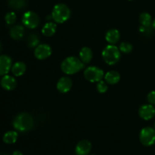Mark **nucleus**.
Returning a JSON list of instances; mask_svg holds the SVG:
<instances>
[{
    "label": "nucleus",
    "instance_id": "obj_3",
    "mask_svg": "<svg viewBox=\"0 0 155 155\" xmlns=\"http://www.w3.org/2000/svg\"><path fill=\"white\" fill-rule=\"evenodd\" d=\"M51 17L54 21L58 24H63L68 21L71 17V10L64 4H57L53 8Z\"/></svg>",
    "mask_w": 155,
    "mask_h": 155
},
{
    "label": "nucleus",
    "instance_id": "obj_18",
    "mask_svg": "<svg viewBox=\"0 0 155 155\" xmlns=\"http://www.w3.org/2000/svg\"><path fill=\"white\" fill-rule=\"evenodd\" d=\"M27 67L24 62L18 61L14 64L12 67V72L15 77H21L26 72Z\"/></svg>",
    "mask_w": 155,
    "mask_h": 155
},
{
    "label": "nucleus",
    "instance_id": "obj_1",
    "mask_svg": "<svg viewBox=\"0 0 155 155\" xmlns=\"http://www.w3.org/2000/svg\"><path fill=\"white\" fill-rule=\"evenodd\" d=\"M84 63L75 56H70L64 59L61 64V69L67 75H73L80 72L84 68Z\"/></svg>",
    "mask_w": 155,
    "mask_h": 155
},
{
    "label": "nucleus",
    "instance_id": "obj_26",
    "mask_svg": "<svg viewBox=\"0 0 155 155\" xmlns=\"http://www.w3.org/2000/svg\"><path fill=\"white\" fill-rule=\"evenodd\" d=\"M96 89L98 90V92H100V93H104V92H107V89H108V86H107L106 81H103L101 80L97 83Z\"/></svg>",
    "mask_w": 155,
    "mask_h": 155
},
{
    "label": "nucleus",
    "instance_id": "obj_31",
    "mask_svg": "<svg viewBox=\"0 0 155 155\" xmlns=\"http://www.w3.org/2000/svg\"><path fill=\"white\" fill-rule=\"evenodd\" d=\"M154 130H155V124H154Z\"/></svg>",
    "mask_w": 155,
    "mask_h": 155
},
{
    "label": "nucleus",
    "instance_id": "obj_13",
    "mask_svg": "<svg viewBox=\"0 0 155 155\" xmlns=\"http://www.w3.org/2000/svg\"><path fill=\"white\" fill-rule=\"evenodd\" d=\"M92 149V144L88 140H82L76 146V154L77 155H88Z\"/></svg>",
    "mask_w": 155,
    "mask_h": 155
},
{
    "label": "nucleus",
    "instance_id": "obj_29",
    "mask_svg": "<svg viewBox=\"0 0 155 155\" xmlns=\"http://www.w3.org/2000/svg\"><path fill=\"white\" fill-rule=\"evenodd\" d=\"M152 27H153V28L155 30V19L153 21V22H152Z\"/></svg>",
    "mask_w": 155,
    "mask_h": 155
},
{
    "label": "nucleus",
    "instance_id": "obj_27",
    "mask_svg": "<svg viewBox=\"0 0 155 155\" xmlns=\"http://www.w3.org/2000/svg\"><path fill=\"white\" fill-rule=\"evenodd\" d=\"M147 100L149 102V104L155 105V91H151L148 94Z\"/></svg>",
    "mask_w": 155,
    "mask_h": 155
},
{
    "label": "nucleus",
    "instance_id": "obj_22",
    "mask_svg": "<svg viewBox=\"0 0 155 155\" xmlns=\"http://www.w3.org/2000/svg\"><path fill=\"white\" fill-rule=\"evenodd\" d=\"M39 39L36 34H30L27 38V44L30 48H36L39 45Z\"/></svg>",
    "mask_w": 155,
    "mask_h": 155
},
{
    "label": "nucleus",
    "instance_id": "obj_28",
    "mask_svg": "<svg viewBox=\"0 0 155 155\" xmlns=\"http://www.w3.org/2000/svg\"><path fill=\"white\" fill-rule=\"evenodd\" d=\"M12 155H23V154L20 151H14Z\"/></svg>",
    "mask_w": 155,
    "mask_h": 155
},
{
    "label": "nucleus",
    "instance_id": "obj_11",
    "mask_svg": "<svg viewBox=\"0 0 155 155\" xmlns=\"http://www.w3.org/2000/svg\"><path fill=\"white\" fill-rule=\"evenodd\" d=\"M72 86V80L68 77H63L58 81L57 89L61 93H67L71 90Z\"/></svg>",
    "mask_w": 155,
    "mask_h": 155
},
{
    "label": "nucleus",
    "instance_id": "obj_19",
    "mask_svg": "<svg viewBox=\"0 0 155 155\" xmlns=\"http://www.w3.org/2000/svg\"><path fill=\"white\" fill-rule=\"evenodd\" d=\"M57 25L53 22H48L43 26L42 29V33L45 36H52L55 33Z\"/></svg>",
    "mask_w": 155,
    "mask_h": 155
},
{
    "label": "nucleus",
    "instance_id": "obj_17",
    "mask_svg": "<svg viewBox=\"0 0 155 155\" xmlns=\"http://www.w3.org/2000/svg\"><path fill=\"white\" fill-rule=\"evenodd\" d=\"M104 80L110 85L117 84L120 80V74L117 71H110L104 75Z\"/></svg>",
    "mask_w": 155,
    "mask_h": 155
},
{
    "label": "nucleus",
    "instance_id": "obj_6",
    "mask_svg": "<svg viewBox=\"0 0 155 155\" xmlns=\"http://www.w3.org/2000/svg\"><path fill=\"white\" fill-rule=\"evenodd\" d=\"M139 140L145 146H151L155 143V130L151 127H145L139 134Z\"/></svg>",
    "mask_w": 155,
    "mask_h": 155
},
{
    "label": "nucleus",
    "instance_id": "obj_15",
    "mask_svg": "<svg viewBox=\"0 0 155 155\" xmlns=\"http://www.w3.org/2000/svg\"><path fill=\"white\" fill-rule=\"evenodd\" d=\"M93 53L89 47H83L80 51V59L84 64H89L92 61Z\"/></svg>",
    "mask_w": 155,
    "mask_h": 155
},
{
    "label": "nucleus",
    "instance_id": "obj_16",
    "mask_svg": "<svg viewBox=\"0 0 155 155\" xmlns=\"http://www.w3.org/2000/svg\"><path fill=\"white\" fill-rule=\"evenodd\" d=\"M24 27L21 25H15L10 30V36L15 40L22 39L24 35Z\"/></svg>",
    "mask_w": 155,
    "mask_h": 155
},
{
    "label": "nucleus",
    "instance_id": "obj_20",
    "mask_svg": "<svg viewBox=\"0 0 155 155\" xmlns=\"http://www.w3.org/2000/svg\"><path fill=\"white\" fill-rule=\"evenodd\" d=\"M18 134L16 131H8L5 133L3 136V142L5 144H14L18 139Z\"/></svg>",
    "mask_w": 155,
    "mask_h": 155
},
{
    "label": "nucleus",
    "instance_id": "obj_4",
    "mask_svg": "<svg viewBox=\"0 0 155 155\" xmlns=\"http://www.w3.org/2000/svg\"><path fill=\"white\" fill-rule=\"evenodd\" d=\"M120 51L114 45H108L102 51V58L108 65H114L120 59Z\"/></svg>",
    "mask_w": 155,
    "mask_h": 155
},
{
    "label": "nucleus",
    "instance_id": "obj_12",
    "mask_svg": "<svg viewBox=\"0 0 155 155\" xmlns=\"http://www.w3.org/2000/svg\"><path fill=\"white\" fill-rule=\"evenodd\" d=\"M1 86L4 89L7 91H12L16 88L17 86V81L15 77L10 75L3 76L2 78L1 79Z\"/></svg>",
    "mask_w": 155,
    "mask_h": 155
},
{
    "label": "nucleus",
    "instance_id": "obj_8",
    "mask_svg": "<svg viewBox=\"0 0 155 155\" xmlns=\"http://www.w3.org/2000/svg\"><path fill=\"white\" fill-rule=\"evenodd\" d=\"M51 46L48 44H39L35 48L34 55L39 60H45L51 54Z\"/></svg>",
    "mask_w": 155,
    "mask_h": 155
},
{
    "label": "nucleus",
    "instance_id": "obj_24",
    "mask_svg": "<svg viewBox=\"0 0 155 155\" xmlns=\"http://www.w3.org/2000/svg\"><path fill=\"white\" fill-rule=\"evenodd\" d=\"M133 45L130 44V42H121L119 47L120 51L123 53H125V54H129V53L131 52V51H133Z\"/></svg>",
    "mask_w": 155,
    "mask_h": 155
},
{
    "label": "nucleus",
    "instance_id": "obj_9",
    "mask_svg": "<svg viewBox=\"0 0 155 155\" xmlns=\"http://www.w3.org/2000/svg\"><path fill=\"white\" fill-rule=\"evenodd\" d=\"M139 115L145 120H151L155 116V107L151 104H143L139 107Z\"/></svg>",
    "mask_w": 155,
    "mask_h": 155
},
{
    "label": "nucleus",
    "instance_id": "obj_14",
    "mask_svg": "<svg viewBox=\"0 0 155 155\" xmlns=\"http://www.w3.org/2000/svg\"><path fill=\"white\" fill-rule=\"evenodd\" d=\"M120 38V33L117 29H110L106 33L105 39L110 45H114L118 42Z\"/></svg>",
    "mask_w": 155,
    "mask_h": 155
},
{
    "label": "nucleus",
    "instance_id": "obj_23",
    "mask_svg": "<svg viewBox=\"0 0 155 155\" xmlns=\"http://www.w3.org/2000/svg\"><path fill=\"white\" fill-rule=\"evenodd\" d=\"M8 5L13 9H21L26 5L25 0H9Z\"/></svg>",
    "mask_w": 155,
    "mask_h": 155
},
{
    "label": "nucleus",
    "instance_id": "obj_2",
    "mask_svg": "<svg viewBox=\"0 0 155 155\" xmlns=\"http://www.w3.org/2000/svg\"><path fill=\"white\" fill-rule=\"evenodd\" d=\"M34 120L30 114L21 113L17 115L13 120V127L17 131L27 132L33 127Z\"/></svg>",
    "mask_w": 155,
    "mask_h": 155
},
{
    "label": "nucleus",
    "instance_id": "obj_7",
    "mask_svg": "<svg viewBox=\"0 0 155 155\" xmlns=\"http://www.w3.org/2000/svg\"><path fill=\"white\" fill-rule=\"evenodd\" d=\"M22 23L29 29H35L39 24V18L37 14L29 11L25 12L22 17Z\"/></svg>",
    "mask_w": 155,
    "mask_h": 155
},
{
    "label": "nucleus",
    "instance_id": "obj_5",
    "mask_svg": "<svg viewBox=\"0 0 155 155\" xmlns=\"http://www.w3.org/2000/svg\"><path fill=\"white\" fill-rule=\"evenodd\" d=\"M84 77L91 83H98L104 77V71L98 67H88L84 71Z\"/></svg>",
    "mask_w": 155,
    "mask_h": 155
},
{
    "label": "nucleus",
    "instance_id": "obj_25",
    "mask_svg": "<svg viewBox=\"0 0 155 155\" xmlns=\"http://www.w3.org/2000/svg\"><path fill=\"white\" fill-rule=\"evenodd\" d=\"M5 20L6 24H8V25H12V24H14L16 22V14L13 12H8V13L6 14L5 16Z\"/></svg>",
    "mask_w": 155,
    "mask_h": 155
},
{
    "label": "nucleus",
    "instance_id": "obj_30",
    "mask_svg": "<svg viewBox=\"0 0 155 155\" xmlns=\"http://www.w3.org/2000/svg\"><path fill=\"white\" fill-rule=\"evenodd\" d=\"M1 48H2V45H1V42H0V51H1Z\"/></svg>",
    "mask_w": 155,
    "mask_h": 155
},
{
    "label": "nucleus",
    "instance_id": "obj_21",
    "mask_svg": "<svg viewBox=\"0 0 155 155\" xmlns=\"http://www.w3.org/2000/svg\"><path fill=\"white\" fill-rule=\"evenodd\" d=\"M139 22L144 27H149L152 25V18L151 15L148 12H143L139 16Z\"/></svg>",
    "mask_w": 155,
    "mask_h": 155
},
{
    "label": "nucleus",
    "instance_id": "obj_10",
    "mask_svg": "<svg viewBox=\"0 0 155 155\" xmlns=\"http://www.w3.org/2000/svg\"><path fill=\"white\" fill-rule=\"evenodd\" d=\"M12 67V60L9 56L2 54L0 55V76H5L8 74Z\"/></svg>",
    "mask_w": 155,
    "mask_h": 155
}]
</instances>
